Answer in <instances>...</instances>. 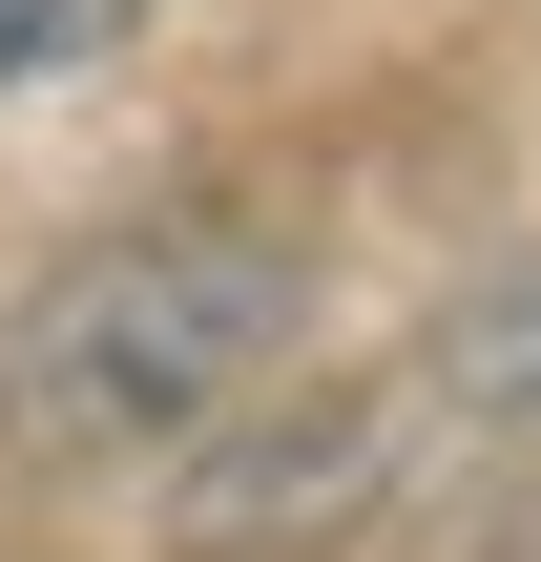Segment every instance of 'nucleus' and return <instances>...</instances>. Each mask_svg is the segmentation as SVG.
I'll return each instance as SVG.
<instances>
[{"mask_svg":"<svg viewBox=\"0 0 541 562\" xmlns=\"http://www.w3.org/2000/svg\"><path fill=\"white\" fill-rule=\"evenodd\" d=\"M396 438H417V375L396 396H250V417H208L188 459H167V521L208 562H271V542H334V521H375L396 501Z\"/></svg>","mask_w":541,"mask_h":562,"instance_id":"f03ea898","label":"nucleus"},{"mask_svg":"<svg viewBox=\"0 0 541 562\" xmlns=\"http://www.w3.org/2000/svg\"><path fill=\"white\" fill-rule=\"evenodd\" d=\"M125 21H146V0H0V104H21V83H83Z\"/></svg>","mask_w":541,"mask_h":562,"instance_id":"20e7f679","label":"nucleus"},{"mask_svg":"<svg viewBox=\"0 0 541 562\" xmlns=\"http://www.w3.org/2000/svg\"><path fill=\"white\" fill-rule=\"evenodd\" d=\"M292 355H313V250L292 229H229V209H167V229L63 250L0 313V438L21 459H188Z\"/></svg>","mask_w":541,"mask_h":562,"instance_id":"f257e3e1","label":"nucleus"},{"mask_svg":"<svg viewBox=\"0 0 541 562\" xmlns=\"http://www.w3.org/2000/svg\"><path fill=\"white\" fill-rule=\"evenodd\" d=\"M417 417H459V438H521V459H541V250H521V271H480V292L417 334Z\"/></svg>","mask_w":541,"mask_h":562,"instance_id":"7ed1b4c3","label":"nucleus"}]
</instances>
